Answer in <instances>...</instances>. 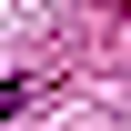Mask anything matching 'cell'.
Segmentation results:
<instances>
[{
    "mask_svg": "<svg viewBox=\"0 0 131 131\" xmlns=\"http://www.w3.org/2000/svg\"><path fill=\"white\" fill-rule=\"evenodd\" d=\"M10 111H20V81H0V121H10Z\"/></svg>",
    "mask_w": 131,
    "mask_h": 131,
    "instance_id": "1",
    "label": "cell"
}]
</instances>
